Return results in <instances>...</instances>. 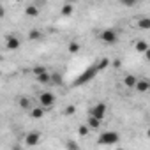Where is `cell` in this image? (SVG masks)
Here are the masks:
<instances>
[{
    "mask_svg": "<svg viewBox=\"0 0 150 150\" xmlns=\"http://www.w3.org/2000/svg\"><path fill=\"white\" fill-rule=\"evenodd\" d=\"M118 139H120V136L117 131H106L99 136V145H115V143H118Z\"/></svg>",
    "mask_w": 150,
    "mask_h": 150,
    "instance_id": "1",
    "label": "cell"
},
{
    "mask_svg": "<svg viewBox=\"0 0 150 150\" xmlns=\"http://www.w3.org/2000/svg\"><path fill=\"white\" fill-rule=\"evenodd\" d=\"M99 39H101L104 44H115V42L118 41V34H117V30H113V28H106V30H103V32L99 34Z\"/></svg>",
    "mask_w": 150,
    "mask_h": 150,
    "instance_id": "2",
    "label": "cell"
},
{
    "mask_svg": "<svg viewBox=\"0 0 150 150\" xmlns=\"http://www.w3.org/2000/svg\"><path fill=\"white\" fill-rule=\"evenodd\" d=\"M106 113H108V106H106L104 103H97V104H94V108L90 110V115L96 117V118H99V120H103V118L106 117Z\"/></svg>",
    "mask_w": 150,
    "mask_h": 150,
    "instance_id": "3",
    "label": "cell"
},
{
    "mask_svg": "<svg viewBox=\"0 0 150 150\" xmlns=\"http://www.w3.org/2000/svg\"><path fill=\"white\" fill-rule=\"evenodd\" d=\"M55 101H57L55 94H51V92H41V96H39V103L42 108H51L55 104Z\"/></svg>",
    "mask_w": 150,
    "mask_h": 150,
    "instance_id": "4",
    "label": "cell"
},
{
    "mask_svg": "<svg viewBox=\"0 0 150 150\" xmlns=\"http://www.w3.org/2000/svg\"><path fill=\"white\" fill-rule=\"evenodd\" d=\"M39 141H41V132H37V131H32L25 136V145L27 146H35Z\"/></svg>",
    "mask_w": 150,
    "mask_h": 150,
    "instance_id": "5",
    "label": "cell"
},
{
    "mask_svg": "<svg viewBox=\"0 0 150 150\" xmlns=\"http://www.w3.org/2000/svg\"><path fill=\"white\" fill-rule=\"evenodd\" d=\"M20 39L16 37V35H7L6 37V48L9 50V51H16L18 48H20Z\"/></svg>",
    "mask_w": 150,
    "mask_h": 150,
    "instance_id": "6",
    "label": "cell"
},
{
    "mask_svg": "<svg viewBox=\"0 0 150 150\" xmlns=\"http://www.w3.org/2000/svg\"><path fill=\"white\" fill-rule=\"evenodd\" d=\"M25 14H27L28 18H37V16L41 14V9H39V6H35V4H30V6L25 7Z\"/></svg>",
    "mask_w": 150,
    "mask_h": 150,
    "instance_id": "7",
    "label": "cell"
},
{
    "mask_svg": "<svg viewBox=\"0 0 150 150\" xmlns=\"http://www.w3.org/2000/svg\"><path fill=\"white\" fill-rule=\"evenodd\" d=\"M134 88H136L139 94H145V92H148V88H150V83H148V80H136V85H134Z\"/></svg>",
    "mask_w": 150,
    "mask_h": 150,
    "instance_id": "8",
    "label": "cell"
},
{
    "mask_svg": "<svg viewBox=\"0 0 150 150\" xmlns=\"http://www.w3.org/2000/svg\"><path fill=\"white\" fill-rule=\"evenodd\" d=\"M96 72H99V71H97L96 67H90V69H88V71L83 74V76H80V78H78V81L74 83V85H80V83H85V81H88V78H90V76H96Z\"/></svg>",
    "mask_w": 150,
    "mask_h": 150,
    "instance_id": "9",
    "label": "cell"
},
{
    "mask_svg": "<svg viewBox=\"0 0 150 150\" xmlns=\"http://www.w3.org/2000/svg\"><path fill=\"white\" fill-rule=\"evenodd\" d=\"M64 83V78L60 72H50V85H62Z\"/></svg>",
    "mask_w": 150,
    "mask_h": 150,
    "instance_id": "10",
    "label": "cell"
},
{
    "mask_svg": "<svg viewBox=\"0 0 150 150\" xmlns=\"http://www.w3.org/2000/svg\"><path fill=\"white\" fill-rule=\"evenodd\" d=\"M35 78H37V83H41V85H48V83H50V72H48V71H42V72L35 74Z\"/></svg>",
    "mask_w": 150,
    "mask_h": 150,
    "instance_id": "11",
    "label": "cell"
},
{
    "mask_svg": "<svg viewBox=\"0 0 150 150\" xmlns=\"http://www.w3.org/2000/svg\"><path fill=\"white\" fill-rule=\"evenodd\" d=\"M136 76H134V74H125V76H124V85L127 87V88H134V85H136Z\"/></svg>",
    "mask_w": 150,
    "mask_h": 150,
    "instance_id": "12",
    "label": "cell"
},
{
    "mask_svg": "<svg viewBox=\"0 0 150 150\" xmlns=\"http://www.w3.org/2000/svg\"><path fill=\"white\" fill-rule=\"evenodd\" d=\"M72 11H74V6L67 2V4H64V6H62L60 14H62V16H71V14H72Z\"/></svg>",
    "mask_w": 150,
    "mask_h": 150,
    "instance_id": "13",
    "label": "cell"
},
{
    "mask_svg": "<svg viewBox=\"0 0 150 150\" xmlns=\"http://www.w3.org/2000/svg\"><path fill=\"white\" fill-rule=\"evenodd\" d=\"M28 111H30V117L32 118H42V115H44V108L42 106L41 108H30Z\"/></svg>",
    "mask_w": 150,
    "mask_h": 150,
    "instance_id": "14",
    "label": "cell"
},
{
    "mask_svg": "<svg viewBox=\"0 0 150 150\" xmlns=\"http://www.w3.org/2000/svg\"><path fill=\"white\" fill-rule=\"evenodd\" d=\"M28 39H30V41H39V39H42V32L37 30V28H32V30L28 32Z\"/></svg>",
    "mask_w": 150,
    "mask_h": 150,
    "instance_id": "15",
    "label": "cell"
},
{
    "mask_svg": "<svg viewBox=\"0 0 150 150\" xmlns=\"http://www.w3.org/2000/svg\"><path fill=\"white\" fill-rule=\"evenodd\" d=\"M87 125H88L90 129H99V125H101V120L90 115V117H88V120H87Z\"/></svg>",
    "mask_w": 150,
    "mask_h": 150,
    "instance_id": "16",
    "label": "cell"
},
{
    "mask_svg": "<svg viewBox=\"0 0 150 150\" xmlns=\"http://www.w3.org/2000/svg\"><path fill=\"white\" fill-rule=\"evenodd\" d=\"M80 50H81V44H80V42H76V41L69 42V46H67V51H69V53H72V55H74V53H78Z\"/></svg>",
    "mask_w": 150,
    "mask_h": 150,
    "instance_id": "17",
    "label": "cell"
},
{
    "mask_svg": "<svg viewBox=\"0 0 150 150\" xmlns=\"http://www.w3.org/2000/svg\"><path fill=\"white\" fill-rule=\"evenodd\" d=\"M138 27L143 28V30H148L150 28V18H146V16L145 18H139L138 20Z\"/></svg>",
    "mask_w": 150,
    "mask_h": 150,
    "instance_id": "18",
    "label": "cell"
},
{
    "mask_svg": "<svg viewBox=\"0 0 150 150\" xmlns=\"http://www.w3.org/2000/svg\"><path fill=\"white\" fill-rule=\"evenodd\" d=\"M136 51H138V53L148 51V42H146V41H138V42H136Z\"/></svg>",
    "mask_w": 150,
    "mask_h": 150,
    "instance_id": "19",
    "label": "cell"
},
{
    "mask_svg": "<svg viewBox=\"0 0 150 150\" xmlns=\"http://www.w3.org/2000/svg\"><path fill=\"white\" fill-rule=\"evenodd\" d=\"M20 108L28 111V110L32 108V103H30V99H28V97H20Z\"/></svg>",
    "mask_w": 150,
    "mask_h": 150,
    "instance_id": "20",
    "label": "cell"
},
{
    "mask_svg": "<svg viewBox=\"0 0 150 150\" xmlns=\"http://www.w3.org/2000/svg\"><path fill=\"white\" fill-rule=\"evenodd\" d=\"M110 64H111V62H110L108 58H103V60H99V64L96 65V69H97V71H103V69H106Z\"/></svg>",
    "mask_w": 150,
    "mask_h": 150,
    "instance_id": "21",
    "label": "cell"
},
{
    "mask_svg": "<svg viewBox=\"0 0 150 150\" xmlns=\"http://www.w3.org/2000/svg\"><path fill=\"white\" fill-rule=\"evenodd\" d=\"M88 132H90V127L88 125H80L78 127V134L80 136H88Z\"/></svg>",
    "mask_w": 150,
    "mask_h": 150,
    "instance_id": "22",
    "label": "cell"
},
{
    "mask_svg": "<svg viewBox=\"0 0 150 150\" xmlns=\"http://www.w3.org/2000/svg\"><path fill=\"white\" fill-rule=\"evenodd\" d=\"M74 111H76V106H74V104H69V106L64 110V115L69 117V115H74Z\"/></svg>",
    "mask_w": 150,
    "mask_h": 150,
    "instance_id": "23",
    "label": "cell"
},
{
    "mask_svg": "<svg viewBox=\"0 0 150 150\" xmlns=\"http://www.w3.org/2000/svg\"><path fill=\"white\" fill-rule=\"evenodd\" d=\"M117 2H120L122 6H127V7H131V6H136L139 0H117Z\"/></svg>",
    "mask_w": 150,
    "mask_h": 150,
    "instance_id": "24",
    "label": "cell"
},
{
    "mask_svg": "<svg viewBox=\"0 0 150 150\" xmlns=\"http://www.w3.org/2000/svg\"><path fill=\"white\" fill-rule=\"evenodd\" d=\"M65 148H69V150H78L80 145H78L76 141H67V143H65Z\"/></svg>",
    "mask_w": 150,
    "mask_h": 150,
    "instance_id": "25",
    "label": "cell"
},
{
    "mask_svg": "<svg viewBox=\"0 0 150 150\" xmlns=\"http://www.w3.org/2000/svg\"><path fill=\"white\" fill-rule=\"evenodd\" d=\"M42 71H46L44 65H35V67H34V74H39V72H42Z\"/></svg>",
    "mask_w": 150,
    "mask_h": 150,
    "instance_id": "26",
    "label": "cell"
},
{
    "mask_svg": "<svg viewBox=\"0 0 150 150\" xmlns=\"http://www.w3.org/2000/svg\"><path fill=\"white\" fill-rule=\"evenodd\" d=\"M6 16V9H4V6L0 4V18H4Z\"/></svg>",
    "mask_w": 150,
    "mask_h": 150,
    "instance_id": "27",
    "label": "cell"
},
{
    "mask_svg": "<svg viewBox=\"0 0 150 150\" xmlns=\"http://www.w3.org/2000/svg\"><path fill=\"white\" fill-rule=\"evenodd\" d=\"M113 67L118 69V67H120V60H115V62H113Z\"/></svg>",
    "mask_w": 150,
    "mask_h": 150,
    "instance_id": "28",
    "label": "cell"
},
{
    "mask_svg": "<svg viewBox=\"0 0 150 150\" xmlns=\"http://www.w3.org/2000/svg\"><path fill=\"white\" fill-rule=\"evenodd\" d=\"M67 2H69V4H72V2H78V0H67Z\"/></svg>",
    "mask_w": 150,
    "mask_h": 150,
    "instance_id": "29",
    "label": "cell"
},
{
    "mask_svg": "<svg viewBox=\"0 0 150 150\" xmlns=\"http://www.w3.org/2000/svg\"><path fill=\"white\" fill-rule=\"evenodd\" d=\"M34 2H35V4H39V2H42V0H34Z\"/></svg>",
    "mask_w": 150,
    "mask_h": 150,
    "instance_id": "30",
    "label": "cell"
},
{
    "mask_svg": "<svg viewBox=\"0 0 150 150\" xmlns=\"http://www.w3.org/2000/svg\"><path fill=\"white\" fill-rule=\"evenodd\" d=\"M16 2H21V0H16Z\"/></svg>",
    "mask_w": 150,
    "mask_h": 150,
    "instance_id": "31",
    "label": "cell"
}]
</instances>
